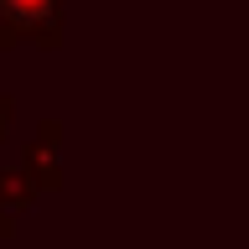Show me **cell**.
Masks as SVG:
<instances>
[{"instance_id": "cell-1", "label": "cell", "mask_w": 249, "mask_h": 249, "mask_svg": "<svg viewBox=\"0 0 249 249\" xmlns=\"http://www.w3.org/2000/svg\"><path fill=\"white\" fill-rule=\"evenodd\" d=\"M5 36H57V0H0Z\"/></svg>"}]
</instances>
